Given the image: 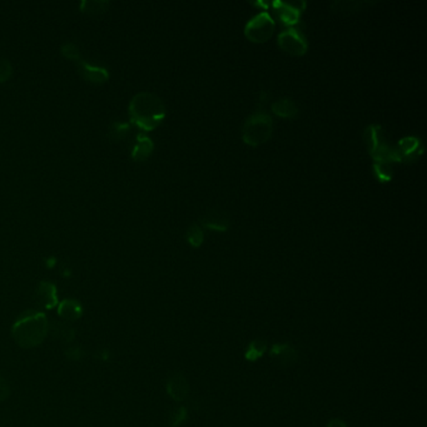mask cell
<instances>
[{
  "label": "cell",
  "mask_w": 427,
  "mask_h": 427,
  "mask_svg": "<svg viewBox=\"0 0 427 427\" xmlns=\"http://www.w3.org/2000/svg\"><path fill=\"white\" fill-rule=\"evenodd\" d=\"M129 117L143 130H153L166 118V106L155 93L141 92L129 103Z\"/></svg>",
  "instance_id": "cell-1"
},
{
  "label": "cell",
  "mask_w": 427,
  "mask_h": 427,
  "mask_svg": "<svg viewBox=\"0 0 427 427\" xmlns=\"http://www.w3.org/2000/svg\"><path fill=\"white\" fill-rule=\"evenodd\" d=\"M49 321L41 312L26 311L15 321L12 327L14 341L24 348L39 346L47 339Z\"/></svg>",
  "instance_id": "cell-2"
},
{
  "label": "cell",
  "mask_w": 427,
  "mask_h": 427,
  "mask_svg": "<svg viewBox=\"0 0 427 427\" xmlns=\"http://www.w3.org/2000/svg\"><path fill=\"white\" fill-rule=\"evenodd\" d=\"M367 150L375 162H401L397 147L388 142L385 130L379 124H371L365 130Z\"/></svg>",
  "instance_id": "cell-3"
},
{
  "label": "cell",
  "mask_w": 427,
  "mask_h": 427,
  "mask_svg": "<svg viewBox=\"0 0 427 427\" xmlns=\"http://www.w3.org/2000/svg\"><path fill=\"white\" fill-rule=\"evenodd\" d=\"M273 119L264 110L255 112L246 119L242 128V139L251 147H258L271 139Z\"/></svg>",
  "instance_id": "cell-4"
},
{
  "label": "cell",
  "mask_w": 427,
  "mask_h": 427,
  "mask_svg": "<svg viewBox=\"0 0 427 427\" xmlns=\"http://www.w3.org/2000/svg\"><path fill=\"white\" fill-rule=\"evenodd\" d=\"M276 23L267 12H261L253 17L244 27V35L253 43H265L270 41L275 33Z\"/></svg>",
  "instance_id": "cell-5"
},
{
  "label": "cell",
  "mask_w": 427,
  "mask_h": 427,
  "mask_svg": "<svg viewBox=\"0 0 427 427\" xmlns=\"http://www.w3.org/2000/svg\"><path fill=\"white\" fill-rule=\"evenodd\" d=\"M278 47L285 53L292 57H301L306 54L308 49V43L305 37L299 33V30L288 28L278 34Z\"/></svg>",
  "instance_id": "cell-6"
},
{
  "label": "cell",
  "mask_w": 427,
  "mask_h": 427,
  "mask_svg": "<svg viewBox=\"0 0 427 427\" xmlns=\"http://www.w3.org/2000/svg\"><path fill=\"white\" fill-rule=\"evenodd\" d=\"M275 9V13L277 15L278 19L282 21L286 26H295L299 21L301 13L305 9L306 4L304 1L301 3H284V1H275L272 4Z\"/></svg>",
  "instance_id": "cell-7"
},
{
  "label": "cell",
  "mask_w": 427,
  "mask_h": 427,
  "mask_svg": "<svg viewBox=\"0 0 427 427\" xmlns=\"http://www.w3.org/2000/svg\"><path fill=\"white\" fill-rule=\"evenodd\" d=\"M167 393L172 400L176 402H183L190 396V382L183 373H177L172 375L167 381Z\"/></svg>",
  "instance_id": "cell-8"
},
{
  "label": "cell",
  "mask_w": 427,
  "mask_h": 427,
  "mask_svg": "<svg viewBox=\"0 0 427 427\" xmlns=\"http://www.w3.org/2000/svg\"><path fill=\"white\" fill-rule=\"evenodd\" d=\"M270 356L279 366H293L299 359V352L290 344H275L270 350Z\"/></svg>",
  "instance_id": "cell-9"
},
{
  "label": "cell",
  "mask_w": 427,
  "mask_h": 427,
  "mask_svg": "<svg viewBox=\"0 0 427 427\" xmlns=\"http://www.w3.org/2000/svg\"><path fill=\"white\" fill-rule=\"evenodd\" d=\"M397 150L400 155L401 162H414L424 152V146L416 137H405L397 143Z\"/></svg>",
  "instance_id": "cell-10"
},
{
  "label": "cell",
  "mask_w": 427,
  "mask_h": 427,
  "mask_svg": "<svg viewBox=\"0 0 427 427\" xmlns=\"http://www.w3.org/2000/svg\"><path fill=\"white\" fill-rule=\"evenodd\" d=\"M78 63V69L81 72V77L84 79H87L92 83H104L109 79L108 70L99 66H95V64H90L88 61H77Z\"/></svg>",
  "instance_id": "cell-11"
},
{
  "label": "cell",
  "mask_w": 427,
  "mask_h": 427,
  "mask_svg": "<svg viewBox=\"0 0 427 427\" xmlns=\"http://www.w3.org/2000/svg\"><path fill=\"white\" fill-rule=\"evenodd\" d=\"M201 224L202 227L212 231L226 232L230 228V219L221 210H210L204 215Z\"/></svg>",
  "instance_id": "cell-12"
},
{
  "label": "cell",
  "mask_w": 427,
  "mask_h": 427,
  "mask_svg": "<svg viewBox=\"0 0 427 427\" xmlns=\"http://www.w3.org/2000/svg\"><path fill=\"white\" fill-rule=\"evenodd\" d=\"M35 297H37L38 304L46 308H53L58 304L57 288L52 282H48V281H43L39 284Z\"/></svg>",
  "instance_id": "cell-13"
},
{
  "label": "cell",
  "mask_w": 427,
  "mask_h": 427,
  "mask_svg": "<svg viewBox=\"0 0 427 427\" xmlns=\"http://www.w3.org/2000/svg\"><path fill=\"white\" fill-rule=\"evenodd\" d=\"M155 150V144L152 142L150 137L144 136V135H138L137 137V142L132 150V158L135 161H144L152 155V152Z\"/></svg>",
  "instance_id": "cell-14"
},
{
  "label": "cell",
  "mask_w": 427,
  "mask_h": 427,
  "mask_svg": "<svg viewBox=\"0 0 427 427\" xmlns=\"http://www.w3.org/2000/svg\"><path fill=\"white\" fill-rule=\"evenodd\" d=\"M272 112L281 118L295 119L296 117L299 116V107L291 99L284 98V99H279L277 102L272 104Z\"/></svg>",
  "instance_id": "cell-15"
},
{
  "label": "cell",
  "mask_w": 427,
  "mask_h": 427,
  "mask_svg": "<svg viewBox=\"0 0 427 427\" xmlns=\"http://www.w3.org/2000/svg\"><path fill=\"white\" fill-rule=\"evenodd\" d=\"M58 313L61 315V319L75 321L81 317L83 308H81V304L75 299H64L61 301V305L58 307Z\"/></svg>",
  "instance_id": "cell-16"
},
{
  "label": "cell",
  "mask_w": 427,
  "mask_h": 427,
  "mask_svg": "<svg viewBox=\"0 0 427 427\" xmlns=\"http://www.w3.org/2000/svg\"><path fill=\"white\" fill-rule=\"evenodd\" d=\"M267 341L262 339H256L248 344L244 352V359L248 362H256L259 359H262L267 352Z\"/></svg>",
  "instance_id": "cell-17"
},
{
  "label": "cell",
  "mask_w": 427,
  "mask_h": 427,
  "mask_svg": "<svg viewBox=\"0 0 427 427\" xmlns=\"http://www.w3.org/2000/svg\"><path fill=\"white\" fill-rule=\"evenodd\" d=\"M49 331H52L55 337H59L63 341H72L75 339V330L66 324L53 322V326L49 324Z\"/></svg>",
  "instance_id": "cell-18"
},
{
  "label": "cell",
  "mask_w": 427,
  "mask_h": 427,
  "mask_svg": "<svg viewBox=\"0 0 427 427\" xmlns=\"http://www.w3.org/2000/svg\"><path fill=\"white\" fill-rule=\"evenodd\" d=\"M186 237H187V241L190 246L197 247V248L201 247L204 241L203 227L201 224H192L187 231Z\"/></svg>",
  "instance_id": "cell-19"
},
{
  "label": "cell",
  "mask_w": 427,
  "mask_h": 427,
  "mask_svg": "<svg viewBox=\"0 0 427 427\" xmlns=\"http://www.w3.org/2000/svg\"><path fill=\"white\" fill-rule=\"evenodd\" d=\"M109 1L106 0H84L81 3V10L84 13L99 14L107 10Z\"/></svg>",
  "instance_id": "cell-20"
},
{
  "label": "cell",
  "mask_w": 427,
  "mask_h": 427,
  "mask_svg": "<svg viewBox=\"0 0 427 427\" xmlns=\"http://www.w3.org/2000/svg\"><path fill=\"white\" fill-rule=\"evenodd\" d=\"M373 170L377 179L381 182H390L393 179V170L391 163L375 162L373 163Z\"/></svg>",
  "instance_id": "cell-21"
},
{
  "label": "cell",
  "mask_w": 427,
  "mask_h": 427,
  "mask_svg": "<svg viewBox=\"0 0 427 427\" xmlns=\"http://www.w3.org/2000/svg\"><path fill=\"white\" fill-rule=\"evenodd\" d=\"M188 419V410L186 406L177 407L170 414V427L181 426L183 422Z\"/></svg>",
  "instance_id": "cell-22"
},
{
  "label": "cell",
  "mask_w": 427,
  "mask_h": 427,
  "mask_svg": "<svg viewBox=\"0 0 427 427\" xmlns=\"http://www.w3.org/2000/svg\"><path fill=\"white\" fill-rule=\"evenodd\" d=\"M128 130L129 123H112V126H110V128H109V137H110L112 139L119 141V139H123L124 137L127 136Z\"/></svg>",
  "instance_id": "cell-23"
},
{
  "label": "cell",
  "mask_w": 427,
  "mask_h": 427,
  "mask_svg": "<svg viewBox=\"0 0 427 427\" xmlns=\"http://www.w3.org/2000/svg\"><path fill=\"white\" fill-rule=\"evenodd\" d=\"M61 54L64 55L66 58H68V59H72V61H81V50H79V48L75 43H66V44H63L61 48Z\"/></svg>",
  "instance_id": "cell-24"
},
{
  "label": "cell",
  "mask_w": 427,
  "mask_h": 427,
  "mask_svg": "<svg viewBox=\"0 0 427 427\" xmlns=\"http://www.w3.org/2000/svg\"><path fill=\"white\" fill-rule=\"evenodd\" d=\"M366 3L365 1H335L332 4L333 9L339 10V12H353V10H359V8L364 7Z\"/></svg>",
  "instance_id": "cell-25"
},
{
  "label": "cell",
  "mask_w": 427,
  "mask_h": 427,
  "mask_svg": "<svg viewBox=\"0 0 427 427\" xmlns=\"http://www.w3.org/2000/svg\"><path fill=\"white\" fill-rule=\"evenodd\" d=\"M13 73V67L7 59H0V83L7 81Z\"/></svg>",
  "instance_id": "cell-26"
},
{
  "label": "cell",
  "mask_w": 427,
  "mask_h": 427,
  "mask_svg": "<svg viewBox=\"0 0 427 427\" xmlns=\"http://www.w3.org/2000/svg\"><path fill=\"white\" fill-rule=\"evenodd\" d=\"M9 395H10V386L8 381L3 376H0V402L7 400Z\"/></svg>",
  "instance_id": "cell-27"
},
{
  "label": "cell",
  "mask_w": 427,
  "mask_h": 427,
  "mask_svg": "<svg viewBox=\"0 0 427 427\" xmlns=\"http://www.w3.org/2000/svg\"><path fill=\"white\" fill-rule=\"evenodd\" d=\"M66 355L68 356V359H81L83 352H81V350L79 347L72 346L69 348Z\"/></svg>",
  "instance_id": "cell-28"
},
{
  "label": "cell",
  "mask_w": 427,
  "mask_h": 427,
  "mask_svg": "<svg viewBox=\"0 0 427 427\" xmlns=\"http://www.w3.org/2000/svg\"><path fill=\"white\" fill-rule=\"evenodd\" d=\"M327 427H348L346 425L345 421L341 420V419H332V420L328 422Z\"/></svg>",
  "instance_id": "cell-29"
}]
</instances>
